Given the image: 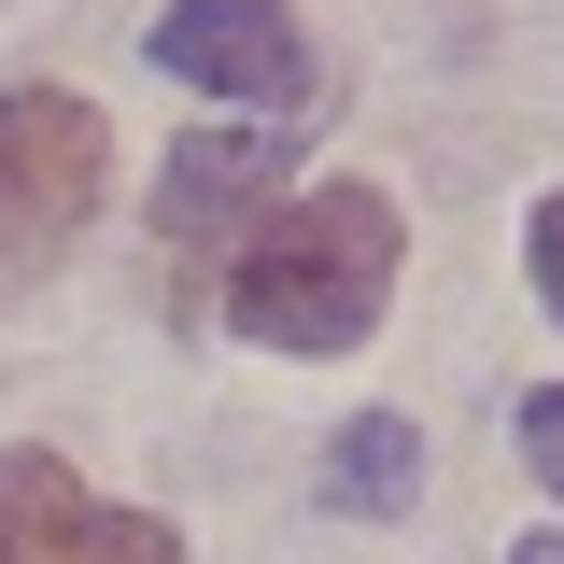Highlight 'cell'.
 Instances as JSON below:
<instances>
[{
  "mask_svg": "<svg viewBox=\"0 0 564 564\" xmlns=\"http://www.w3.org/2000/svg\"><path fill=\"white\" fill-rule=\"evenodd\" d=\"M395 296V198L367 184H311L296 212H269L226 269V325L269 352H352Z\"/></svg>",
  "mask_w": 564,
  "mask_h": 564,
  "instance_id": "1",
  "label": "cell"
},
{
  "mask_svg": "<svg viewBox=\"0 0 564 564\" xmlns=\"http://www.w3.org/2000/svg\"><path fill=\"white\" fill-rule=\"evenodd\" d=\"M99 170H113L99 99H70V85H0V296L70 254V226L99 212Z\"/></svg>",
  "mask_w": 564,
  "mask_h": 564,
  "instance_id": "2",
  "label": "cell"
},
{
  "mask_svg": "<svg viewBox=\"0 0 564 564\" xmlns=\"http://www.w3.org/2000/svg\"><path fill=\"white\" fill-rule=\"evenodd\" d=\"M282 155H296V113H240V128H184V141H170V170H155V240H170V296L198 282V254H212V240L269 226V198H282Z\"/></svg>",
  "mask_w": 564,
  "mask_h": 564,
  "instance_id": "3",
  "label": "cell"
},
{
  "mask_svg": "<svg viewBox=\"0 0 564 564\" xmlns=\"http://www.w3.org/2000/svg\"><path fill=\"white\" fill-rule=\"evenodd\" d=\"M0 564H184V536L141 508H99L57 452H0Z\"/></svg>",
  "mask_w": 564,
  "mask_h": 564,
  "instance_id": "4",
  "label": "cell"
},
{
  "mask_svg": "<svg viewBox=\"0 0 564 564\" xmlns=\"http://www.w3.org/2000/svg\"><path fill=\"white\" fill-rule=\"evenodd\" d=\"M141 43H155V70H184L212 99H254V113H296V85H311V43H296L282 0H170Z\"/></svg>",
  "mask_w": 564,
  "mask_h": 564,
  "instance_id": "5",
  "label": "cell"
},
{
  "mask_svg": "<svg viewBox=\"0 0 564 564\" xmlns=\"http://www.w3.org/2000/svg\"><path fill=\"white\" fill-rule=\"evenodd\" d=\"M325 494H339L352 522H395V508H410L423 494V437L395 410H367V423H339V466H325Z\"/></svg>",
  "mask_w": 564,
  "mask_h": 564,
  "instance_id": "6",
  "label": "cell"
},
{
  "mask_svg": "<svg viewBox=\"0 0 564 564\" xmlns=\"http://www.w3.org/2000/svg\"><path fill=\"white\" fill-rule=\"evenodd\" d=\"M522 466L564 494V381H536V395H522Z\"/></svg>",
  "mask_w": 564,
  "mask_h": 564,
  "instance_id": "7",
  "label": "cell"
},
{
  "mask_svg": "<svg viewBox=\"0 0 564 564\" xmlns=\"http://www.w3.org/2000/svg\"><path fill=\"white\" fill-rule=\"evenodd\" d=\"M536 296H551V311H564V198L536 212Z\"/></svg>",
  "mask_w": 564,
  "mask_h": 564,
  "instance_id": "8",
  "label": "cell"
},
{
  "mask_svg": "<svg viewBox=\"0 0 564 564\" xmlns=\"http://www.w3.org/2000/svg\"><path fill=\"white\" fill-rule=\"evenodd\" d=\"M508 564H564V536H522V551H508Z\"/></svg>",
  "mask_w": 564,
  "mask_h": 564,
  "instance_id": "9",
  "label": "cell"
}]
</instances>
